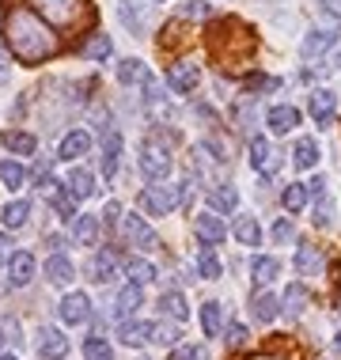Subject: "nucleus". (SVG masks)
<instances>
[{
	"mask_svg": "<svg viewBox=\"0 0 341 360\" xmlns=\"http://www.w3.org/2000/svg\"><path fill=\"white\" fill-rule=\"evenodd\" d=\"M141 304H144L141 285H133V281H129V285H125V288L118 292V300H114V311H118V319L125 323V319H129V315H133V311L141 307Z\"/></svg>",
	"mask_w": 341,
	"mask_h": 360,
	"instance_id": "nucleus-28",
	"label": "nucleus"
},
{
	"mask_svg": "<svg viewBox=\"0 0 341 360\" xmlns=\"http://www.w3.org/2000/svg\"><path fill=\"white\" fill-rule=\"evenodd\" d=\"M8 247H12V239H8V236H0V258L8 255Z\"/></svg>",
	"mask_w": 341,
	"mask_h": 360,
	"instance_id": "nucleus-54",
	"label": "nucleus"
},
{
	"mask_svg": "<svg viewBox=\"0 0 341 360\" xmlns=\"http://www.w3.org/2000/svg\"><path fill=\"white\" fill-rule=\"evenodd\" d=\"M46 281H50V285H72L76 266L65 255H50V262H46Z\"/></svg>",
	"mask_w": 341,
	"mask_h": 360,
	"instance_id": "nucleus-24",
	"label": "nucleus"
},
{
	"mask_svg": "<svg viewBox=\"0 0 341 360\" xmlns=\"http://www.w3.org/2000/svg\"><path fill=\"white\" fill-rule=\"evenodd\" d=\"M307 190H311V198H323V193H326V179H311Z\"/></svg>",
	"mask_w": 341,
	"mask_h": 360,
	"instance_id": "nucleus-52",
	"label": "nucleus"
},
{
	"mask_svg": "<svg viewBox=\"0 0 341 360\" xmlns=\"http://www.w3.org/2000/svg\"><path fill=\"white\" fill-rule=\"evenodd\" d=\"M266 125H269V133H277V137H285V133H292L300 125V110L296 106H269L266 110Z\"/></svg>",
	"mask_w": 341,
	"mask_h": 360,
	"instance_id": "nucleus-17",
	"label": "nucleus"
},
{
	"mask_svg": "<svg viewBox=\"0 0 341 360\" xmlns=\"http://www.w3.org/2000/svg\"><path fill=\"white\" fill-rule=\"evenodd\" d=\"M311 201V190L304 186V182H292V186H285V193H281V205H285L288 212H300Z\"/></svg>",
	"mask_w": 341,
	"mask_h": 360,
	"instance_id": "nucleus-35",
	"label": "nucleus"
},
{
	"mask_svg": "<svg viewBox=\"0 0 341 360\" xmlns=\"http://www.w3.org/2000/svg\"><path fill=\"white\" fill-rule=\"evenodd\" d=\"M236 205H239V190L236 186H212L209 190V209L212 212H236Z\"/></svg>",
	"mask_w": 341,
	"mask_h": 360,
	"instance_id": "nucleus-27",
	"label": "nucleus"
},
{
	"mask_svg": "<svg viewBox=\"0 0 341 360\" xmlns=\"http://www.w3.org/2000/svg\"><path fill=\"white\" fill-rule=\"evenodd\" d=\"M250 167H255L262 179H273L281 167V160H277V152H273V144L266 137H255L250 141Z\"/></svg>",
	"mask_w": 341,
	"mask_h": 360,
	"instance_id": "nucleus-10",
	"label": "nucleus"
},
{
	"mask_svg": "<svg viewBox=\"0 0 341 360\" xmlns=\"http://www.w3.org/2000/svg\"><path fill=\"white\" fill-rule=\"evenodd\" d=\"M125 277H129L133 285H148V281H155V266H148L144 258H129L125 262Z\"/></svg>",
	"mask_w": 341,
	"mask_h": 360,
	"instance_id": "nucleus-41",
	"label": "nucleus"
},
{
	"mask_svg": "<svg viewBox=\"0 0 341 360\" xmlns=\"http://www.w3.org/2000/svg\"><path fill=\"white\" fill-rule=\"evenodd\" d=\"M152 342L155 345H167V349L182 345V326L174 323V319H167V323H155L152 326Z\"/></svg>",
	"mask_w": 341,
	"mask_h": 360,
	"instance_id": "nucleus-32",
	"label": "nucleus"
},
{
	"mask_svg": "<svg viewBox=\"0 0 341 360\" xmlns=\"http://www.w3.org/2000/svg\"><path fill=\"white\" fill-rule=\"evenodd\" d=\"M193 231H198V239L205 247H220V243L228 239V228H224L220 212H201V217L193 220Z\"/></svg>",
	"mask_w": 341,
	"mask_h": 360,
	"instance_id": "nucleus-13",
	"label": "nucleus"
},
{
	"mask_svg": "<svg viewBox=\"0 0 341 360\" xmlns=\"http://www.w3.org/2000/svg\"><path fill=\"white\" fill-rule=\"evenodd\" d=\"M0 360H15V356H0Z\"/></svg>",
	"mask_w": 341,
	"mask_h": 360,
	"instance_id": "nucleus-59",
	"label": "nucleus"
},
{
	"mask_svg": "<svg viewBox=\"0 0 341 360\" xmlns=\"http://www.w3.org/2000/svg\"><path fill=\"white\" fill-rule=\"evenodd\" d=\"M247 338L250 334H247V326H243V323H231L228 326V345L231 349H243V345H247Z\"/></svg>",
	"mask_w": 341,
	"mask_h": 360,
	"instance_id": "nucleus-47",
	"label": "nucleus"
},
{
	"mask_svg": "<svg viewBox=\"0 0 341 360\" xmlns=\"http://www.w3.org/2000/svg\"><path fill=\"white\" fill-rule=\"evenodd\" d=\"M103 217H106V224H122V217H125V212H122V205H118V201H110Z\"/></svg>",
	"mask_w": 341,
	"mask_h": 360,
	"instance_id": "nucleus-50",
	"label": "nucleus"
},
{
	"mask_svg": "<svg viewBox=\"0 0 341 360\" xmlns=\"http://www.w3.org/2000/svg\"><path fill=\"white\" fill-rule=\"evenodd\" d=\"M8 277H12L15 288L31 285V281H34V255H27V250H15V255L8 258Z\"/></svg>",
	"mask_w": 341,
	"mask_h": 360,
	"instance_id": "nucleus-19",
	"label": "nucleus"
},
{
	"mask_svg": "<svg viewBox=\"0 0 341 360\" xmlns=\"http://www.w3.org/2000/svg\"><path fill=\"white\" fill-rule=\"evenodd\" d=\"M0 141H4V148L12 152V155H34V152H38L34 133H23V129H8Z\"/></svg>",
	"mask_w": 341,
	"mask_h": 360,
	"instance_id": "nucleus-25",
	"label": "nucleus"
},
{
	"mask_svg": "<svg viewBox=\"0 0 341 360\" xmlns=\"http://www.w3.org/2000/svg\"><path fill=\"white\" fill-rule=\"evenodd\" d=\"M160 315H167V319H174V323H186V315H190V307H186V296L182 292H163L160 296Z\"/></svg>",
	"mask_w": 341,
	"mask_h": 360,
	"instance_id": "nucleus-26",
	"label": "nucleus"
},
{
	"mask_svg": "<svg viewBox=\"0 0 341 360\" xmlns=\"http://www.w3.org/2000/svg\"><path fill=\"white\" fill-rule=\"evenodd\" d=\"M174 205H182V186H148L141 193V209L152 217H167Z\"/></svg>",
	"mask_w": 341,
	"mask_h": 360,
	"instance_id": "nucleus-3",
	"label": "nucleus"
},
{
	"mask_svg": "<svg viewBox=\"0 0 341 360\" xmlns=\"http://www.w3.org/2000/svg\"><path fill=\"white\" fill-rule=\"evenodd\" d=\"M236 239L243 243V247H258V243H262L258 220H255V217H239V220H236Z\"/></svg>",
	"mask_w": 341,
	"mask_h": 360,
	"instance_id": "nucleus-38",
	"label": "nucleus"
},
{
	"mask_svg": "<svg viewBox=\"0 0 341 360\" xmlns=\"http://www.w3.org/2000/svg\"><path fill=\"white\" fill-rule=\"evenodd\" d=\"M255 360H273V356H255Z\"/></svg>",
	"mask_w": 341,
	"mask_h": 360,
	"instance_id": "nucleus-58",
	"label": "nucleus"
},
{
	"mask_svg": "<svg viewBox=\"0 0 341 360\" xmlns=\"http://www.w3.org/2000/svg\"><path fill=\"white\" fill-rule=\"evenodd\" d=\"M8 76H12V69H8V57H4V50H0V87L8 84Z\"/></svg>",
	"mask_w": 341,
	"mask_h": 360,
	"instance_id": "nucleus-53",
	"label": "nucleus"
},
{
	"mask_svg": "<svg viewBox=\"0 0 341 360\" xmlns=\"http://www.w3.org/2000/svg\"><path fill=\"white\" fill-rule=\"evenodd\" d=\"M220 326H224V311H220L217 300H209V304L201 307V330H205V338H217Z\"/></svg>",
	"mask_w": 341,
	"mask_h": 360,
	"instance_id": "nucleus-34",
	"label": "nucleus"
},
{
	"mask_svg": "<svg viewBox=\"0 0 341 360\" xmlns=\"http://www.w3.org/2000/svg\"><path fill=\"white\" fill-rule=\"evenodd\" d=\"M315 224L319 228H330V224H334V201H330L326 193L315 201Z\"/></svg>",
	"mask_w": 341,
	"mask_h": 360,
	"instance_id": "nucleus-45",
	"label": "nucleus"
},
{
	"mask_svg": "<svg viewBox=\"0 0 341 360\" xmlns=\"http://www.w3.org/2000/svg\"><path fill=\"white\" fill-rule=\"evenodd\" d=\"M198 274H201L205 281H220L224 266H220V258H217V250H212V247H201V255H198Z\"/></svg>",
	"mask_w": 341,
	"mask_h": 360,
	"instance_id": "nucleus-37",
	"label": "nucleus"
},
{
	"mask_svg": "<svg viewBox=\"0 0 341 360\" xmlns=\"http://www.w3.org/2000/svg\"><path fill=\"white\" fill-rule=\"evenodd\" d=\"M269 236H273V243H277V247H285V243L296 239V228H292V220L281 217V220H273V231H269Z\"/></svg>",
	"mask_w": 341,
	"mask_h": 360,
	"instance_id": "nucleus-44",
	"label": "nucleus"
},
{
	"mask_svg": "<svg viewBox=\"0 0 341 360\" xmlns=\"http://www.w3.org/2000/svg\"><path fill=\"white\" fill-rule=\"evenodd\" d=\"M292 163H296V171H311L319 163V144L311 137H300L296 148H292Z\"/></svg>",
	"mask_w": 341,
	"mask_h": 360,
	"instance_id": "nucleus-29",
	"label": "nucleus"
},
{
	"mask_svg": "<svg viewBox=\"0 0 341 360\" xmlns=\"http://www.w3.org/2000/svg\"><path fill=\"white\" fill-rule=\"evenodd\" d=\"M31 8L57 27H72L84 15V0H31Z\"/></svg>",
	"mask_w": 341,
	"mask_h": 360,
	"instance_id": "nucleus-2",
	"label": "nucleus"
},
{
	"mask_svg": "<svg viewBox=\"0 0 341 360\" xmlns=\"http://www.w3.org/2000/svg\"><path fill=\"white\" fill-rule=\"evenodd\" d=\"M323 4L330 8V12H337V15H341V0H323Z\"/></svg>",
	"mask_w": 341,
	"mask_h": 360,
	"instance_id": "nucleus-55",
	"label": "nucleus"
},
{
	"mask_svg": "<svg viewBox=\"0 0 341 360\" xmlns=\"http://www.w3.org/2000/svg\"><path fill=\"white\" fill-rule=\"evenodd\" d=\"M281 80H273V76H250L247 80V91H273Z\"/></svg>",
	"mask_w": 341,
	"mask_h": 360,
	"instance_id": "nucleus-48",
	"label": "nucleus"
},
{
	"mask_svg": "<svg viewBox=\"0 0 341 360\" xmlns=\"http://www.w3.org/2000/svg\"><path fill=\"white\" fill-rule=\"evenodd\" d=\"M118 274H122L118 250H110V247L95 250V258H91V281H99V285H110V281L118 277Z\"/></svg>",
	"mask_w": 341,
	"mask_h": 360,
	"instance_id": "nucleus-12",
	"label": "nucleus"
},
{
	"mask_svg": "<svg viewBox=\"0 0 341 360\" xmlns=\"http://www.w3.org/2000/svg\"><path fill=\"white\" fill-rule=\"evenodd\" d=\"M53 186H57V182H50V186H46V190L53 193V212H57L61 220H76V217H80V212H76V201H80V198H76L72 190H53Z\"/></svg>",
	"mask_w": 341,
	"mask_h": 360,
	"instance_id": "nucleus-30",
	"label": "nucleus"
},
{
	"mask_svg": "<svg viewBox=\"0 0 341 360\" xmlns=\"http://www.w3.org/2000/svg\"><path fill=\"white\" fill-rule=\"evenodd\" d=\"M198 80H201V69L193 61H179V65H171V72H167V84L179 95H190L193 87H198Z\"/></svg>",
	"mask_w": 341,
	"mask_h": 360,
	"instance_id": "nucleus-16",
	"label": "nucleus"
},
{
	"mask_svg": "<svg viewBox=\"0 0 341 360\" xmlns=\"http://www.w3.org/2000/svg\"><path fill=\"white\" fill-rule=\"evenodd\" d=\"M4 38H8L12 53L23 65L50 61V57L57 53V46H61V42H57V34L34 15V8H23V4H15L12 12L4 15Z\"/></svg>",
	"mask_w": 341,
	"mask_h": 360,
	"instance_id": "nucleus-1",
	"label": "nucleus"
},
{
	"mask_svg": "<svg viewBox=\"0 0 341 360\" xmlns=\"http://www.w3.org/2000/svg\"><path fill=\"white\" fill-rule=\"evenodd\" d=\"M99 141H103V174L114 179V174H118V155H122V133L114 129V125H103Z\"/></svg>",
	"mask_w": 341,
	"mask_h": 360,
	"instance_id": "nucleus-11",
	"label": "nucleus"
},
{
	"mask_svg": "<svg viewBox=\"0 0 341 360\" xmlns=\"http://www.w3.org/2000/svg\"><path fill=\"white\" fill-rule=\"evenodd\" d=\"M182 15H186V19H209L212 8L205 4V0H186V4H182Z\"/></svg>",
	"mask_w": 341,
	"mask_h": 360,
	"instance_id": "nucleus-46",
	"label": "nucleus"
},
{
	"mask_svg": "<svg viewBox=\"0 0 341 360\" xmlns=\"http://www.w3.org/2000/svg\"><path fill=\"white\" fill-rule=\"evenodd\" d=\"M103 236V220L99 217H76V239L84 243V247H95Z\"/></svg>",
	"mask_w": 341,
	"mask_h": 360,
	"instance_id": "nucleus-33",
	"label": "nucleus"
},
{
	"mask_svg": "<svg viewBox=\"0 0 341 360\" xmlns=\"http://www.w3.org/2000/svg\"><path fill=\"white\" fill-rule=\"evenodd\" d=\"M323 269H326L323 250H319L315 243H300V247H296V274L300 277H319Z\"/></svg>",
	"mask_w": 341,
	"mask_h": 360,
	"instance_id": "nucleus-15",
	"label": "nucleus"
},
{
	"mask_svg": "<svg viewBox=\"0 0 341 360\" xmlns=\"http://www.w3.org/2000/svg\"><path fill=\"white\" fill-rule=\"evenodd\" d=\"M27 217H31V201H12V205H4V212H0V220H4V228H23Z\"/></svg>",
	"mask_w": 341,
	"mask_h": 360,
	"instance_id": "nucleus-39",
	"label": "nucleus"
},
{
	"mask_svg": "<svg viewBox=\"0 0 341 360\" xmlns=\"http://www.w3.org/2000/svg\"><path fill=\"white\" fill-rule=\"evenodd\" d=\"M57 315H61L65 326H80V323H87V315H91V300H87L84 292H68L61 304H57Z\"/></svg>",
	"mask_w": 341,
	"mask_h": 360,
	"instance_id": "nucleus-9",
	"label": "nucleus"
},
{
	"mask_svg": "<svg viewBox=\"0 0 341 360\" xmlns=\"http://www.w3.org/2000/svg\"><path fill=\"white\" fill-rule=\"evenodd\" d=\"M0 182H4V190H23L27 171L19 167L15 160H4V163H0Z\"/></svg>",
	"mask_w": 341,
	"mask_h": 360,
	"instance_id": "nucleus-40",
	"label": "nucleus"
},
{
	"mask_svg": "<svg viewBox=\"0 0 341 360\" xmlns=\"http://www.w3.org/2000/svg\"><path fill=\"white\" fill-rule=\"evenodd\" d=\"M122 231H125V239H129V247H141V250L160 247V243H155V231L148 228V220L136 217V212H125L122 217Z\"/></svg>",
	"mask_w": 341,
	"mask_h": 360,
	"instance_id": "nucleus-6",
	"label": "nucleus"
},
{
	"mask_svg": "<svg viewBox=\"0 0 341 360\" xmlns=\"http://www.w3.org/2000/svg\"><path fill=\"white\" fill-rule=\"evenodd\" d=\"M0 349H4V326H0Z\"/></svg>",
	"mask_w": 341,
	"mask_h": 360,
	"instance_id": "nucleus-57",
	"label": "nucleus"
},
{
	"mask_svg": "<svg viewBox=\"0 0 341 360\" xmlns=\"http://www.w3.org/2000/svg\"><path fill=\"white\" fill-rule=\"evenodd\" d=\"M250 315H255L258 319V323H273V319H277L281 315V300L277 296H273V292H255V296H250Z\"/></svg>",
	"mask_w": 341,
	"mask_h": 360,
	"instance_id": "nucleus-21",
	"label": "nucleus"
},
{
	"mask_svg": "<svg viewBox=\"0 0 341 360\" xmlns=\"http://www.w3.org/2000/svg\"><path fill=\"white\" fill-rule=\"evenodd\" d=\"M330 345H334V356H341V330L334 334V342H330Z\"/></svg>",
	"mask_w": 341,
	"mask_h": 360,
	"instance_id": "nucleus-56",
	"label": "nucleus"
},
{
	"mask_svg": "<svg viewBox=\"0 0 341 360\" xmlns=\"http://www.w3.org/2000/svg\"><path fill=\"white\" fill-rule=\"evenodd\" d=\"M167 171H171V152L163 148V144L148 141L141 148V174L148 182H163V179H167Z\"/></svg>",
	"mask_w": 341,
	"mask_h": 360,
	"instance_id": "nucleus-4",
	"label": "nucleus"
},
{
	"mask_svg": "<svg viewBox=\"0 0 341 360\" xmlns=\"http://www.w3.org/2000/svg\"><path fill=\"white\" fill-rule=\"evenodd\" d=\"M311 304V292H307V285H292L285 288V296H281V315H288V319H296V315H304V307Z\"/></svg>",
	"mask_w": 341,
	"mask_h": 360,
	"instance_id": "nucleus-20",
	"label": "nucleus"
},
{
	"mask_svg": "<svg viewBox=\"0 0 341 360\" xmlns=\"http://www.w3.org/2000/svg\"><path fill=\"white\" fill-rule=\"evenodd\" d=\"M148 65H144V61H136V57H129V61H122L118 65V80L122 84H144V80H148Z\"/></svg>",
	"mask_w": 341,
	"mask_h": 360,
	"instance_id": "nucleus-36",
	"label": "nucleus"
},
{
	"mask_svg": "<svg viewBox=\"0 0 341 360\" xmlns=\"http://www.w3.org/2000/svg\"><path fill=\"white\" fill-rule=\"evenodd\" d=\"M84 360H114V353H110V345L103 342V338H87L84 342Z\"/></svg>",
	"mask_w": 341,
	"mask_h": 360,
	"instance_id": "nucleus-42",
	"label": "nucleus"
},
{
	"mask_svg": "<svg viewBox=\"0 0 341 360\" xmlns=\"http://www.w3.org/2000/svg\"><path fill=\"white\" fill-rule=\"evenodd\" d=\"M68 190H72L76 198L84 201V198H91L99 186H95V174L87 171V167H76V171H68Z\"/></svg>",
	"mask_w": 341,
	"mask_h": 360,
	"instance_id": "nucleus-31",
	"label": "nucleus"
},
{
	"mask_svg": "<svg viewBox=\"0 0 341 360\" xmlns=\"http://www.w3.org/2000/svg\"><path fill=\"white\" fill-rule=\"evenodd\" d=\"M87 152H91V133H84V129L65 133L61 144H57V160H80Z\"/></svg>",
	"mask_w": 341,
	"mask_h": 360,
	"instance_id": "nucleus-18",
	"label": "nucleus"
},
{
	"mask_svg": "<svg viewBox=\"0 0 341 360\" xmlns=\"http://www.w3.org/2000/svg\"><path fill=\"white\" fill-rule=\"evenodd\" d=\"M4 330H8V342H12V345H23V338H19V323H15V319H4Z\"/></svg>",
	"mask_w": 341,
	"mask_h": 360,
	"instance_id": "nucleus-51",
	"label": "nucleus"
},
{
	"mask_svg": "<svg viewBox=\"0 0 341 360\" xmlns=\"http://www.w3.org/2000/svg\"><path fill=\"white\" fill-rule=\"evenodd\" d=\"M118 342L125 345V349H141V345H148L152 342V323H122L118 326Z\"/></svg>",
	"mask_w": 341,
	"mask_h": 360,
	"instance_id": "nucleus-23",
	"label": "nucleus"
},
{
	"mask_svg": "<svg viewBox=\"0 0 341 360\" xmlns=\"http://www.w3.org/2000/svg\"><path fill=\"white\" fill-rule=\"evenodd\" d=\"M171 360H201V349L198 345H174Z\"/></svg>",
	"mask_w": 341,
	"mask_h": 360,
	"instance_id": "nucleus-49",
	"label": "nucleus"
},
{
	"mask_svg": "<svg viewBox=\"0 0 341 360\" xmlns=\"http://www.w3.org/2000/svg\"><path fill=\"white\" fill-rule=\"evenodd\" d=\"M118 15H122V23H125V31H129V34H136V38L148 34V27H152V4H144V0H122Z\"/></svg>",
	"mask_w": 341,
	"mask_h": 360,
	"instance_id": "nucleus-5",
	"label": "nucleus"
},
{
	"mask_svg": "<svg viewBox=\"0 0 341 360\" xmlns=\"http://www.w3.org/2000/svg\"><path fill=\"white\" fill-rule=\"evenodd\" d=\"M34 349H38V356H46V360H65L68 356V338L57 326H42L34 334Z\"/></svg>",
	"mask_w": 341,
	"mask_h": 360,
	"instance_id": "nucleus-7",
	"label": "nucleus"
},
{
	"mask_svg": "<svg viewBox=\"0 0 341 360\" xmlns=\"http://www.w3.org/2000/svg\"><path fill=\"white\" fill-rule=\"evenodd\" d=\"M84 53L91 57V61H106V57H110V38H106V34H95L91 42H87Z\"/></svg>",
	"mask_w": 341,
	"mask_h": 360,
	"instance_id": "nucleus-43",
	"label": "nucleus"
},
{
	"mask_svg": "<svg viewBox=\"0 0 341 360\" xmlns=\"http://www.w3.org/2000/svg\"><path fill=\"white\" fill-rule=\"evenodd\" d=\"M277 274H281V258H273V255H258L255 262H250V281H255L258 288L273 285Z\"/></svg>",
	"mask_w": 341,
	"mask_h": 360,
	"instance_id": "nucleus-22",
	"label": "nucleus"
},
{
	"mask_svg": "<svg viewBox=\"0 0 341 360\" xmlns=\"http://www.w3.org/2000/svg\"><path fill=\"white\" fill-rule=\"evenodd\" d=\"M307 110H311V118H315V125H326L334 122V114H337V95L330 91V87H315L311 91V99H307Z\"/></svg>",
	"mask_w": 341,
	"mask_h": 360,
	"instance_id": "nucleus-8",
	"label": "nucleus"
},
{
	"mask_svg": "<svg viewBox=\"0 0 341 360\" xmlns=\"http://www.w3.org/2000/svg\"><path fill=\"white\" fill-rule=\"evenodd\" d=\"M337 38H341V31H330V27H315V31H311L304 42H300V53H304L307 61H311V57H323L326 50H334V46H337Z\"/></svg>",
	"mask_w": 341,
	"mask_h": 360,
	"instance_id": "nucleus-14",
	"label": "nucleus"
}]
</instances>
